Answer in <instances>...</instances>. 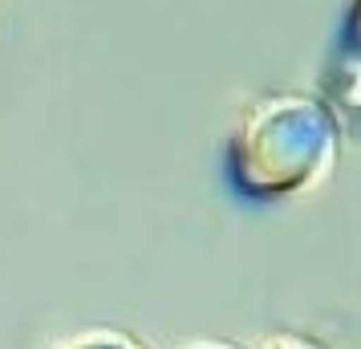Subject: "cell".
<instances>
[{
  "label": "cell",
  "instance_id": "cell-1",
  "mask_svg": "<svg viewBox=\"0 0 361 349\" xmlns=\"http://www.w3.org/2000/svg\"><path fill=\"white\" fill-rule=\"evenodd\" d=\"M337 159V122L317 98L276 94L256 102L228 147L231 187L247 200H280L321 183Z\"/></svg>",
  "mask_w": 361,
  "mask_h": 349
},
{
  "label": "cell",
  "instance_id": "cell-2",
  "mask_svg": "<svg viewBox=\"0 0 361 349\" xmlns=\"http://www.w3.org/2000/svg\"><path fill=\"white\" fill-rule=\"evenodd\" d=\"M341 41H345V53L361 61V0H349V4H345V29H341Z\"/></svg>",
  "mask_w": 361,
  "mask_h": 349
},
{
  "label": "cell",
  "instance_id": "cell-3",
  "mask_svg": "<svg viewBox=\"0 0 361 349\" xmlns=\"http://www.w3.org/2000/svg\"><path fill=\"white\" fill-rule=\"evenodd\" d=\"M66 349H138V345L130 337H122V333H90V337H78Z\"/></svg>",
  "mask_w": 361,
  "mask_h": 349
},
{
  "label": "cell",
  "instance_id": "cell-4",
  "mask_svg": "<svg viewBox=\"0 0 361 349\" xmlns=\"http://www.w3.org/2000/svg\"><path fill=\"white\" fill-rule=\"evenodd\" d=\"M268 349H321V345H312V341H300V337H276Z\"/></svg>",
  "mask_w": 361,
  "mask_h": 349
},
{
  "label": "cell",
  "instance_id": "cell-5",
  "mask_svg": "<svg viewBox=\"0 0 361 349\" xmlns=\"http://www.w3.org/2000/svg\"><path fill=\"white\" fill-rule=\"evenodd\" d=\"M199 349H240V345H224V341H212V345H199Z\"/></svg>",
  "mask_w": 361,
  "mask_h": 349
}]
</instances>
